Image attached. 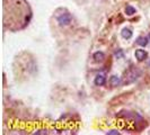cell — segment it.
I'll list each match as a JSON object with an SVG mask.
<instances>
[{"label":"cell","instance_id":"1","mask_svg":"<svg viewBox=\"0 0 150 135\" xmlns=\"http://www.w3.org/2000/svg\"><path fill=\"white\" fill-rule=\"evenodd\" d=\"M32 18V10L26 0H4V26L16 32L24 28Z\"/></svg>","mask_w":150,"mask_h":135},{"label":"cell","instance_id":"2","mask_svg":"<svg viewBox=\"0 0 150 135\" xmlns=\"http://www.w3.org/2000/svg\"><path fill=\"white\" fill-rule=\"evenodd\" d=\"M57 20L58 22L60 24L61 26H68V25H70V22L72 20V17L71 15L68 13L66 9H62V13L59 14V11H57Z\"/></svg>","mask_w":150,"mask_h":135},{"label":"cell","instance_id":"3","mask_svg":"<svg viewBox=\"0 0 150 135\" xmlns=\"http://www.w3.org/2000/svg\"><path fill=\"white\" fill-rule=\"evenodd\" d=\"M139 75H140V71L139 70H137V69H131V70H129L128 72L125 73V78H124V80H123V84H130V83L134 82L135 80L139 78Z\"/></svg>","mask_w":150,"mask_h":135},{"label":"cell","instance_id":"4","mask_svg":"<svg viewBox=\"0 0 150 135\" xmlns=\"http://www.w3.org/2000/svg\"><path fill=\"white\" fill-rule=\"evenodd\" d=\"M94 83H95L96 86H104L106 83V75H104V73H98V75L95 77Z\"/></svg>","mask_w":150,"mask_h":135},{"label":"cell","instance_id":"5","mask_svg":"<svg viewBox=\"0 0 150 135\" xmlns=\"http://www.w3.org/2000/svg\"><path fill=\"white\" fill-rule=\"evenodd\" d=\"M147 56H148V54H147V52L144 50H137L135 51V59L138 61H140V62L146 60Z\"/></svg>","mask_w":150,"mask_h":135},{"label":"cell","instance_id":"6","mask_svg":"<svg viewBox=\"0 0 150 135\" xmlns=\"http://www.w3.org/2000/svg\"><path fill=\"white\" fill-rule=\"evenodd\" d=\"M93 58H94L95 62L99 63V62H103V61L105 60V54H104V52H102V51H98V52L94 53Z\"/></svg>","mask_w":150,"mask_h":135},{"label":"cell","instance_id":"7","mask_svg":"<svg viewBox=\"0 0 150 135\" xmlns=\"http://www.w3.org/2000/svg\"><path fill=\"white\" fill-rule=\"evenodd\" d=\"M121 35H122V37L125 38V39H130V38L132 37V35H133V33H132V30H130V28H123L122 32H121Z\"/></svg>","mask_w":150,"mask_h":135},{"label":"cell","instance_id":"8","mask_svg":"<svg viewBox=\"0 0 150 135\" xmlns=\"http://www.w3.org/2000/svg\"><path fill=\"white\" fill-rule=\"evenodd\" d=\"M148 42H149V37H144V36H140L137 39V44H139L140 46H147L148 45Z\"/></svg>","mask_w":150,"mask_h":135},{"label":"cell","instance_id":"9","mask_svg":"<svg viewBox=\"0 0 150 135\" xmlns=\"http://www.w3.org/2000/svg\"><path fill=\"white\" fill-rule=\"evenodd\" d=\"M110 82H111V84H112L113 87H117V86H120V83H121L120 77H117V75H112L111 79H110Z\"/></svg>","mask_w":150,"mask_h":135},{"label":"cell","instance_id":"10","mask_svg":"<svg viewBox=\"0 0 150 135\" xmlns=\"http://www.w3.org/2000/svg\"><path fill=\"white\" fill-rule=\"evenodd\" d=\"M135 11H137V10H135V8H134V7H132V6H130V5L125 7V14H127L128 16L134 15Z\"/></svg>","mask_w":150,"mask_h":135},{"label":"cell","instance_id":"11","mask_svg":"<svg viewBox=\"0 0 150 135\" xmlns=\"http://www.w3.org/2000/svg\"><path fill=\"white\" fill-rule=\"evenodd\" d=\"M114 56H115L116 59H122V58L124 56V53H123V51H122L121 49H119L117 51L114 52Z\"/></svg>","mask_w":150,"mask_h":135},{"label":"cell","instance_id":"12","mask_svg":"<svg viewBox=\"0 0 150 135\" xmlns=\"http://www.w3.org/2000/svg\"><path fill=\"white\" fill-rule=\"evenodd\" d=\"M107 134L108 135H119L120 134V132H119L117 129H112V131H108Z\"/></svg>","mask_w":150,"mask_h":135},{"label":"cell","instance_id":"13","mask_svg":"<svg viewBox=\"0 0 150 135\" xmlns=\"http://www.w3.org/2000/svg\"><path fill=\"white\" fill-rule=\"evenodd\" d=\"M148 37H149V38H150V34H149V36H148Z\"/></svg>","mask_w":150,"mask_h":135},{"label":"cell","instance_id":"14","mask_svg":"<svg viewBox=\"0 0 150 135\" xmlns=\"http://www.w3.org/2000/svg\"><path fill=\"white\" fill-rule=\"evenodd\" d=\"M149 65H150V62H149Z\"/></svg>","mask_w":150,"mask_h":135}]
</instances>
